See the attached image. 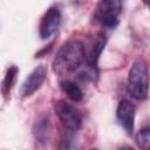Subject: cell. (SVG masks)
<instances>
[{
    "label": "cell",
    "instance_id": "6da1fadb",
    "mask_svg": "<svg viewBox=\"0 0 150 150\" xmlns=\"http://www.w3.org/2000/svg\"><path fill=\"white\" fill-rule=\"evenodd\" d=\"M86 60V49L82 42L71 40L62 45L53 61V70L60 76L74 73Z\"/></svg>",
    "mask_w": 150,
    "mask_h": 150
},
{
    "label": "cell",
    "instance_id": "7a4b0ae2",
    "mask_svg": "<svg viewBox=\"0 0 150 150\" xmlns=\"http://www.w3.org/2000/svg\"><path fill=\"white\" fill-rule=\"evenodd\" d=\"M149 70L146 62L142 57H137L128 74V89L130 95L136 100H144L149 90Z\"/></svg>",
    "mask_w": 150,
    "mask_h": 150
},
{
    "label": "cell",
    "instance_id": "3957f363",
    "mask_svg": "<svg viewBox=\"0 0 150 150\" xmlns=\"http://www.w3.org/2000/svg\"><path fill=\"white\" fill-rule=\"evenodd\" d=\"M122 9V2L117 0L100 1L96 8L95 19L105 28H115L118 25V14Z\"/></svg>",
    "mask_w": 150,
    "mask_h": 150
},
{
    "label": "cell",
    "instance_id": "277c9868",
    "mask_svg": "<svg viewBox=\"0 0 150 150\" xmlns=\"http://www.w3.org/2000/svg\"><path fill=\"white\" fill-rule=\"evenodd\" d=\"M54 109H55L57 117L60 118V121L67 129H69L71 131H76L81 128L82 116L77 111V109H75L71 104L61 100L55 103Z\"/></svg>",
    "mask_w": 150,
    "mask_h": 150
},
{
    "label": "cell",
    "instance_id": "5b68a950",
    "mask_svg": "<svg viewBox=\"0 0 150 150\" xmlns=\"http://www.w3.org/2000/svg\"><path fill=\"white\" fill-rule=\"evenodd\" d=\"M60 22H61L60 11L56 7H50L49 9H47L40 22V29H39L40 38L42 40H46L49 36H52L57 29Z\"/></svg>",
    "mask_w": 150,
    "mask_h": 150
},
{
    "label": "cell",
    "instance_id": "8992f818",
    "mask_svg": "<svg viewBox=\"0 0 150 150\" xmlns=\"http://www.w3.org/2000/svg\"><path fill=\"white\" fill-rule=\"evenodd\" d=\"M46 79V68L45 66H38L33 71L26 77L21 87V94L23 96H30L34 94L43 83Z\"/></svg>",
    "mask_w": 150,
    "mask_h": 150
},
{
    "label": "cell",
    "instance_id": "52a82bcc",
    "mask_svg": "<svg viewBox=\"0 0 150 150\" xmlns=\"http://www.w3.org/2000/svg\"><path fill=\"white\" fill-rule=\"evenodd\" d=\"M117 120L128 135L132 134L135 121V107L127 100L120 102L117 107Z\"/></svg>",
    "mask_w": 150,
    "mask_h": 150
},
{
    "label": "cell",
    "instance_id": "ba28073f",
    "mask_svg": "<svg viewBox=\"0 0 150 150\" xmlns=\"http://www.w3.org/2000/svg\"><path fill=\"white\" fill-rule=\"evenodd\" d=\"M60 88L74 102H79V101H81L83 98V93H82L81 88L76 83H74L71 81H68V80L62 81L60 83Z\"/></svg>",
    "mask_w": 150,
    "mask_h": 150
},
{
    "label": "cell",
    "instance_id": "9c48e42d",
    "mask_svg": "<svg viewBox=\"0 0 150 150\" xmlns=\"http://www.w3.org/2000/svg\"><path fill=\"white\" fill-rule=\"evenodd\" d=\"M136 143L141 150H150V127H146L137 132Z\"/></svg>",
    "mask_w": 150,
    "mask_h": 150
},
{
    "label": "cell",
    "instance_id": "30bf717a",
    "mask_svg": "<svg viewBox=\"0 0 150 150\" xmlns=\"http://www.w3.org/2000/svg\"><path fill=\"white\" fill-rule=\"evenodd\" d=\"M34 134H35V137L39 142H41V143L46 142L47 134H48V120L46 117L38 121V123L35 124Z\"/></svg>",
    "mask_w": 150,
    "mask_h": 150
},
{
    "label": "cell",
    "instance_id": "8fae6325",
    "mask_svg": "<svg viewBox=\"0 0 150 150\" xmlns=\"http://www.w3.org/2000/svg\"><path fill=\"white\" fill-rule=\"evenodd\" d=\"M16 74H18V68L15 66H11L7 69V73L5 75V79H4V82H2V91L5 94L8 93L11 90V88L13 87V83H14Z\"/></svg>",
    "mask_w": 150,
    "mask_h": 150
},
{
    "label": "cell",
    "instance_id": "7c38bea8",
    "mask_svg": "<svg viewBox=\"0 0 150 150\" xmlns=\"http://www.w3.org/2000/svg\"><path fill=\"white\" fill-rule=\"evenodd\" d=\"M62 150H79V144L71 134L64 135L62 139Z\"/></svg>",
    "mask_w": 150,
    "mask_h": 150
},
{
    "label": "cell",
    "instance_id": "4fadbf2b",
    "mask_svg": "<svg viewBox=\"0 0 150 150\" xmlns=\"http://www.w3.org/2000/svg\"><path fill=\"white\" fill-rule=\"evenodd\" d=\"M118 150H134L132 148H129V146H122V148H120Z\"/></svg>",
    "mask_w": 150,
    "mask_h": 150
},
{
    "label": "cell",
    "instance_id": "5bb4252c",
    "mask_svg": "<svg viewBox=\"0 0 150 150\" xmlns=\"http://www.w3.org/2000/svg\"><path fill=\"white\" fill-rule=\"evenodd\" d=\"M91 150H97V149H91Z\"/></svg>",
    "mask_w": 150,
    "mask_h": 150
}]
</instances>
